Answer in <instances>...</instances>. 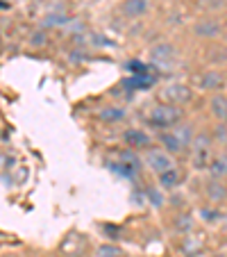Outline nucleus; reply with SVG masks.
<instances>
[{"mask_svg":"<svg viewBox=\"0 0 227 257\" xmlns=\"http://www.w3.org/2000/svg\"><path fill=\"white\" fill-rule=\"evenodd\" d=\"M159 144L164 146V151L168 153V155H179V153L186 151V148L179 144V139L173 135V132H161V135H159Z\"/></svg>","mask_w":227,"mask_h":257,"instance_id":"12","label":"nucleus"},{"mask_svg":"<svg viewBox=\"0 0 227 257\" xmlns=\"http://www.w3.org/2000/svg\"><path fill=\"white\" fill-rule=\"evenodd\" d=\"M150 200H152L155 205H161V196L155 194V191H150Z\"/></svg>","mask_w":227,"mask_h":257,"instance_id":"21","label":"nucleus"},{"mask_svg":"<svg viewBox=\"0 0 227 257\" xmlns=\"http://www.w3.org/2000/svg\"><path fill=\"white\" fill-rule=\"evenodd\" d=\"M123 255H125V252L118 246H114V243H105V246L98 248V257H123Z\"/></svg>","mask_w":227,"mask_h":257,"instance_id":"18","label":"nucleus"},{"mask_svg":"<svg viewBox=\"0 0 227 257\" xmlns=\"http://www.w3.org/2000/svg\"><path fill=\"white\" fill-rule=\"evenodd\" d=\"M209 112H211V116L216 118V121L227 123V96H222V93L211 96V100H209Z\"/></svg>","mask_w":227,"mask_h":257,"instance_id":"10","label":"nucleus"},{"mask_svg":"<svg viewBox=\"0 0 227 257\" xmlns=\"http://www.w3.org/2000/svg\"><path fill=\"white\" fill-rule=\"evenodd\" d=\"M148 0H121L118 12H121L125 19H141V16L148 12Z\"/></svg>","mask_w":227,"mask_h":257,"instance_id":"8","label":"nucleus"},{"mask_svg":"<svg viewBox=\"0 0 227 257\" xmlns=\"http://www.w3.org/2000/svg\"><path fill=\"white\" fill-rule=\"evenodd\" d=\"M145 164H148L150 171H155L157 175L164 173V171L173 169L175 162H173V155H168L166 151H148L145 153Z\"/></svg>","mask_w":227,"mask_h":257,"instance_id":"5","label":"nucleus"},{"mask_svg":"<svg viewBox=\"0 0 227 257\" xmlns=\"http://www.w3.org/2000/svg\"><path fill=\"white\" fill-rule=\"evenodd\" d=\"M207 196H209V200H213V203H220V200L227 198V187L222 185L220 180L211 178V182H207Z\"/></svg>","mask_w":227,"mask_h":257,"instance_id":"16","label":"nucleus"},{"mask_svg":"<svg viewBox=\"0 0 227 257\" xmlns=\"http://www.w3.org/2000/svg\"><path fill=\"white\" fill-rule=\"evenodd\" d=\"M170 132H173V135L177 137L179 144H182L184 148H188V146H191V141H193V137H195L193 125H188V123H182V121H179L177 125L170 127Z\"/></svg>","mask_w":227,"mask_h":257,"instance_id":"13","label":"nucleus"},{"mask_svg":"<svg viewBox=\"0 0 227 257\" xmlns=\"http://www.w3.org/2000/svg\"><path fill=\"white\" fill-rule=\"evenodd\" d=\"M207 169H209V173H211V178H216V180L227 178V155L213 157V160L207 164Z\"/></svg>","mask_w":227,"mask_h":257,"instance_id":"15","label":"nucleus"},{"mask_svg":"<svg viewBox=\"0 0 227 257\" xmlns=\"http://www.w3.org/2000/svg\"><path fill=\"white\" fill-rule=\"evenodd\" d=\"M198 87L202 91H220L225 87V75L220 71H202L198 75Z\"/></svg>","mask_w":227,"mask_h":257,"instance_id":"7","label":"nucleus"},{"mask_svg":"<svg viewBox=\"0 0 227 257\" xmlns=\"http://www.w3.org/2000/svg\"><path fill=\"white\" fill-rule=\"evenodd\" d=\"M193 98V89L188 84H182V82H173V84H166L161 89V102H168V105H186L188 100Z\"/></svg>","mask_w":227,"mask_h":257,"instance_id":"2","label":"nucleus"},{"mask_svg":"<svg viewBox=\"0 0 227 257\" xmlns=\"http://www.w3.org/2000/svg\"><path fill=\"white\" fill-rule=\"evenodd\" d=\"M179 182H182V173H179L177 169H168L164 171V173H159V187L161 189H175V187H179Z\"/></svg>","mask_w":227,"mask_h":257,"instance_id":"14","label":"nucleus"},{"mask_svg":"<svg viewBox=\"0 0 227 257\" xmlns=\"http://www.w3.org/2000/svg\"><path fill=\"white\" fill-rule=\"evenodd\" d=\"M150 55H152V59H155L157 64H168L175 59L177 50H175V46H170V44H157L155 48L150 50Z\"/></svg>","mask_w":227,"mask_h":257,"instance_id":"11","label":"nucleus"},{"mask_svg":"<svg viewBox=\"0 0 227 257\" xmlns=\"http://www.w3.org/2000/svg\"><path fill=\"white\" fill-rule=\"evenodd\" d=\"M216 139L220 141V144H227V132H225V125H218V130H216Z\"/></svg>","mask_w":227,"mask_h":257,"instance_id":"20","label":"nucleus"},{"mask_svg":"<svg viewBox=\"0 0 227 257\" xmlns=\"http://www.w3.org/2000/svg\"><path fill=\"white\" fill-rule=\"evenodd\" d=\"M188 148H191V153H193V160H195V166H198V169H202V166H207V164H209L211 137H209L207 132H200V135H195Z\"/></svg>","mask_w":227,"mask_h":257,"instance_id":"3","label":"nucleus"},{"mask_svg":"<svg viewBox=\"0 0 227 257\" xmlns=\"http://www.w3.org/2000/svg\"><path fill=\"white\" fill-rule=\"evenodd\" d=\"M179 121H184V109L177 105H168V102H161V105L152 107L148 114V123L152 127H159V130L177 125Z\"/></svg>","mask_w":227,"mask_h":257,"instance_id":"1","label":"nucleus"},{"mask_svg":"<svg viewBox=\"0 0 227 257\" xmlns=\"http://www.w3.org/2000/svg\"><path fill=\"white\" fill-rule=\"evenodd\" d=\"M127 116V112L123 109L121 105H107V107H102L100 112H98V121L100 123H118V121H123V118Z\"/></svg>","mask_w":227,"mask_h":257,"instance_id":"9","label":"nucleus"},{"mask_svg":"<svg viewBox=\"0 0 227 257\" xmlns=\"http://www.w3.org/2000/svg\"><path fill=\"white\" fill-rule=\"evenodd\" d=\"M175 230H177V232H191V230H193V225H195V221H193V216H191V214H179L177 218H175Z\"/></svg>","mask_w":227,"mask_h":257,"instance_id":"17","label":"nucleus"},{"mask_svg":"<svg viewBox=\"0 0 227 257\" xmlns=\"http://www.w3.org/2000/svg\"><path fill=\"white\" fill-rule=\"evenodd\" d=\"M123 141H125L127 148L139 151V148H148V146L152 144V137H150L148 132L139 130V127H130V130L123 132Z\"/></svg>","mask_w":227,"mask_h":257,"instance_id":"6","label":"nucleus"},{"mask_svg":"<svg viewBox=\"0 0 227 257\" xmlns=\"http://www.w3.org/2000/svg\"><path fill=\"white\" fill-rule=\"evenodd\" d=\"M7 7H10V3H7V0H0V12L7 10Z\"/></svg>","mask_w":227,"mask_h":257,"instance_id":"22","label":"nucleus"},{"mask_svg":"<svg viewBox=\"0 0 227 257\" xmlns=\"http://www.w3.org/2000/svg\"><path fill=\"white\" fill-rule=\"evenodd\" d=\"M193 34L198 39H218L222 34V25H220V21L211 19V16H204V19H200L193 25Z\"/></svg>","mask_w":227,"mask_h":257,"instance_id":"4","label":"nucleus"},{"mask_svg":"<svg viewBox=\"0 0 227 257\" xmlns=\"http://www.w3.org/2000/svg\"><path fill=\"white\" fill-rule=\"evenodd\" d=\"M68 21V16L64 14H48L44 19V28H57V25H64Z\"/></svg>","mask_w":227,"mask_h":257,"instance_id":"19","label":"nucleus"}]
</instances>
